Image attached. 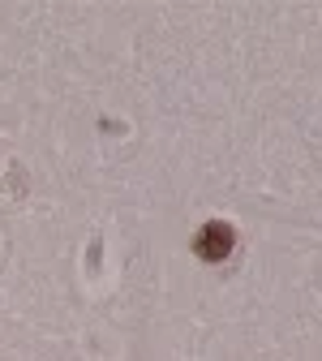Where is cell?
Returning a JSON list of instances; mask_svg holds the SVG:
<instances>
[{"instance_id":"1","label":"cell","mask_w":322,"mask_h":361,"mask_svg":"<svg viewBox=\"0 0 322 361\" xmlns=\"http://www.w3.org/2000/svg\"><path fill=\"white\" fill-rule=\"evenodd\" d=\"M233 245H237L233 228H228V224H219V219L202 224L198 237H194V254H198V258H206V262H223L228 254H233Z\"/></svg>"}]
</instances>
